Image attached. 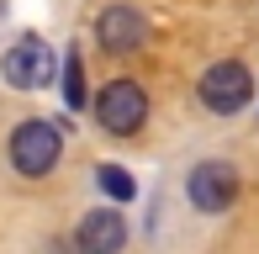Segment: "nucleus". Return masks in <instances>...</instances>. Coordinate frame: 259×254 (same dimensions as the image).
Returning a JSON list of instances; mask_svg holds the SVG:
<instances>
[{"mask_svg": "<svg viewBox=\"0 0 259 254\" xmlns=\"http://www.w3.org/2000/svg\"><path fill=\"white\" fill-rule=\"evenodd\" d=\"M58 154H64V138H58V127L42 122V117H27L16 133H11V164H16L27 180H42L58 164Z\"/></svg>", "mask_w": 259, "mask_h": 254, "instance_id": "nucleus-1", "label": "nucleus"}, {"mask_svg": "<svg viewBox=\"0 0 259 254\" xmlns=\"http://www.w3.org/2000/svg\"><path fill=\"white\" fill-rule=\"evenodd\" d=\"M185 191H191V206H196V212H228L233 196H238V175H233V164H217V159H206V164H196V170H191Z\"/></svg>", "mask_w": 259, "mask_h": 254, "instance_id": "nucleus-5", "label": "nucleus"}, {"mask_svg": "<svg viewBox=\"0 0 259 254\" xmlns=\"http://www.w3.org/2000/svg\"><path fill=\"white\" fill-rule=\"evenodd\" d=\"M96 122L111 138H133L138 127L148 122V96L138 79H111V85L96 96Z\"/></svg>", "mask_w": 259, "mask_h": 254, "instance_id": "nucleus-2", "label": "nucleus"}, {"mask_svg": "<svg viewBox=\"0 0 259 254\" xmlns=\"http://www.w3.org/2000/svg\"><path fill=\"white\" fill-rule=\"evenodd\" d=\"M85 64H79V53H69L64 59V106L69 111H85Z\"/></svg>", "mask_w": 259, "mask_h": 254, "instance_id": "nucleus-8", "label": "nucleus"}, {"mask_svg": "<svg viewBox=\"0 0 259 254\" xmlns=\"http://www.w3.org/2000/svg\"><path fill=\"white\" fill-rule=\"evenodd\" d=\"M53 48L42 37H16L6 48V59H0V74H6V85L11 90H42V85H53Z\"/></svg>", "mask_w": 259, "mask_h": 254, "instance_id": "nucleus-3", "label": "nucleus"}, {"mask_svg": "<svg viewBox=\"0 0 259 254\" xmlns=\"http://www.w3.org/2000/svg\"><path fill=\"white\" fill-rule=\"evenodd\" d=\"M201 106L206 111H217V117H233V111H243L249 106V96H254V79H249V69L243 64H233V59H222V64H211L206 74H201Z\"/></svg>", "mask_w": 259, "mask_h": 254, "instance_id": "nucleus-4", "label": "nucleus"}, {"mask_svg": "<svg viewBox=\"0 0 259 254\" xmlns=\"http://www.w3.org/2000/svg\"><path fill=\"white\" fill-rule=\"evenodd\" d=\"M74 244H79V254H116V249L127 244L122 212H116V206H96V212H85V223H79Z\"/></svg>", "mask_w": 259, "mask_h": 254, "instance_id": "nucleus-7", "label": "nucleus"}, {"mask_svg": "<svg viewBox=\"0 0 259 254\" xmlns=\"http://www.w3.org/2000/svg\"><path fill=\"white\" fill-rule=\"evenodd\" d=\"M96 180H101V191L111 196V201H133V191H138V186H133V175H127L122 164H101V170H96Z\"/></svg>", "mask_w": 259, "mask_h": 254, "instance_id": "nucleus-9", "label": "nucleus"}, {"mask_svg": "<svg viewBox=\"0 0 259 254\" xmlns=\"http://www.w3.org/2000/svg\"><path fill=\"white\" fill-rule=\"evenodd\" d=\"M96 37H101V48H111V53H133V48L148 43V21L138 16L133 6H106L101 21H96Z\"/></svg>", "mask_w": 259, "mask_h": 254, "instance_id": "nucleus-6", "label": "nucleus"}]
</instances>
